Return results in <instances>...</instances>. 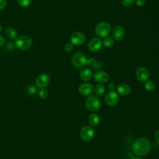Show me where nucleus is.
Masks as SVG:
<instances>
[{"label":"nucleus","mask_w":159,"mask_h":159,"mask_svg":"<svg viewBox=\"0 0 159 159\" xmlns=\"http://www.w3.org/2000/svg\"><path fill=\"white\" fill-rule=\"evenodd\" d=\"M135 4L137 6L139 7H142L145 5V0H135Z\"/></svg>","instance_id":"bb28decb"},{"label":"nucleus","mask_w":159,"mask_h":159,"mask_svg":"<svg viewBox=\"0 0 159 159\" xmlns=\"http://www.w3.org/2000/svg\"><path fill=\"white\" fill-rule=\"evenodd\" d=\"M131 89L129 85L125 83L119 84L117 86V91L119 94L121 95H127L130 93Z\"/></svg>","instance_id":"dca6fc26"},{"label":"nucleus","mask_w":159,"mask_h":159,"mask_svg":"<svg viewBox=\"0 0 159 159\" xmlns=\"http://www.w3.org/2000/svg\"><path fill=\"white\" fill-rule=\"evenodd\" d=\"M88 60L83 53L81 52H76L74 53L71 58V62L73 65L78 68H81L88 64Z\"/></svg>","instance_id":"7ed1b4c3"},{"label":"nucleus","mask_w":159,"mask_h":159,"mask_svg":"<svg viewBox=\"0 0 159 159\" xmlns=\"http://www.w3.org/2000/svg\"><path fill=\"white\" fill-rule=\"evenodd\" d=\"M88 45L91 51L97 52L102 47V42L98 37H93L89 40Z\"/></svg>","instance_id":"9b49d317"},{"label":"nucleus","mask_w":159,"mask_h":159,"mask_svg":"<svg viewBox=\"0 0 159 159\" xmlns=\"http://www.w3.org/2000/svg\"><path fill=\"white\" fill-rule=\"evenodd\" d=\"M32 39L28 35H21L16 39V47L22 50L29 48L32 44Z\"/></svg>","instance_id":"20e7f679"},{"label":"nucleus","mask_w":159,"mask_h":159,"mask_svg":"<svg viewBox=\"0 0 159 159\" xmlns=\"http://www.w3.org/2000/svg\"><path fill=\"white\" fill-rule=\"evenodd\" d=\"M131 159H141V158H139V157H134V158H132Z\"/></svg>","instance_id":"2f4dec72"},{"label":"nucleus","mask_w":159,"mask_h":159,"mask_svg":"<svg viewBox=\"0 0 159 159\" xmlns=\"http://www.w3.org/2000/svg\"><path fill=\"white\" fill-rule=\"evenodd\" d=\"M4 43H5L4 38L2 36L0 35V47L2 46L4 44Z\"/></svg>","instance_id":"7c9ffc66"},{"label":"nucleus","mask_w":159,"mask_h":159,"mask_svg":"<svg viewBox=\"0 0 159 159\" xmlns=\"http://www.w3.org/2000/svg\"><path fill=\"white\" fill-rule=\"evenodd\" d=\"M80 78L84 81H88L91 80L92 77L91 70L89 68H83L80 71Z\"/></svg>","instance_id":"2eb2a0df"},{"label":"nucleus","mask_w":159,"mask_h":159,"mask_svg":"<svg viewBox=\"0 0 159 159\" xmlns=\"http://www.w3.org/2000/svg\"><path fill=\"white\" fill-rule=\"evenodd\" d=\"M150 143L146 138L141 137L134 141L132 144V150L138 156L147 155L150 149Z\"/></svg>","instance_id":"f257e3e1"},{"label":"nucleus","mask_w":159,"mask_h":159,"mask_svg":"<svg viewBox=\"0 0 159 159\" xmlns=\"http://www.w3.org/2000/svg\"><path fill=\"white\" fill-rule=\"evenodd\" d=\"M111 31V26L106 22H101L95 27V34L99 37H106Z\"/></svg>","instance_id":"f03ea898"},{"label":"nucleus","mask_w":159,"mask_h":159,"mask_svg":"<svg viewBox=\"0 0 159 159\" xmlns=\"http://www.w3.org/2000/svg\"><path fill=\"white\" fill-rule=\"evenodd\" d=\"M93 91V85L88 83H83L78 88V91L80 94L83 96H88L92 93Z\"/></svg>","instance_id":"ddd939ff"},{"label":"nucleus","mask_w":159,"mask_h":159,"mask_svg":"<svg viewBox=\"0 0 159 159\" xmlns=\"http://www.w3.org/2000/svg\"><path fill=\"white\" fill-rule=\"evenodd\" d=\"M115 88H116V85H115L114 83H111L109 84V85H108V89H109L110 91H114V90L115 89Z\"/></svg>","instance_id":"c85d7f7f"},{"label":"nucleus","mask_w":159,"mask_h":159,"mask_svg":"<svg viewBox=\"0 0 159 159\" xmlns=\"http://www.w3.org/2000/svg\"><path fill=\"white\" fill-rule=\"evenodd\" d=\"M1 25L0 24V31H1Z\"/></svg>","instance_id":"473e14b6"},{"label":"nucleus","mask_w":159,"mask_h":159,"mask_svg":"<svg viewBox=\"0 0 159 159\" xmlns=\"http://www.w3.org/2000/svg\"><path fill=\"white\" fill-rule=\"evenodd\" d=\"M85 39H86L85 35L83 33L79 31L73 33L70 37L71 43L73 45H80L83 44L84 42Z\"/></svg>","instance_id":"1a4fd4ad"},{"label":"nucleus","mask_w":159,"mask_h":159,"mask_svg":"<svg viewBox=\"0 0 159 159\" xmlns=\"http://www.w3.org/2000/svg\"><path fill=\"white\" fill-rule=\"evenodd\" d=\"M134 2L135 0H121L122 4L125 6H130Z\"/></svg>","instance_id":"393cba45"},{"label":"nucleus","mask_w":159,"mask_h":159,"mask_svg":"<svg viewBox=\"0 0 159 159\" xmlns=\"http://www.w3.org/2000/svg\"><path fill=\"white\" fill-rule=\"evenodd\" d=\"M94 93L96 94L101 95L104 93L105 87L102 84H98L94 87Z\"/></svg>","instance_id":"aec40b11"},{"label":"nucleus","mask_w":159,"mask_h":159,"mask_svg":"<svg viewBox=\"0 0 159 159\" xmlns=\"http://www.w3.org/2000/svg\"><path fill=\"white\" fill-rule=\"evenodd\" d=\"M102 42V44L106 47H111L114 44V40H113V39L111 38V37H104Z\"/></svg>","instance_id":"412c9836"},{"label":"nucleus","mask_w":159,"mask_h":159,"mask_svg":"<svg viewBox=\"0 0 159 159\" xmlns=\"http://www.w3.org/2000/svg\"><path fill=\"white\" fill-rule=\"evenodd\" d=\"M125 34V30L123 27L120 25H117L116 26L112 32V39L117 41H120L122 40V39L124 37Z\"/></svg>","instance_id":"f8f14e48"},{"label":"nucleus","mask_w":159,"mask_h":159,"mask_svg":"<svg viewBox=\"0 0 159 159\" xmlns=\"http://www.w3.org/2000/svg\"><path fill=\"white\" fill-rule=\"evenodd\" d=\"M31 0H17V2L21 7H27L30 3Z\"/></svg>","instance_id":"b1692460"},{"label":"nucleus","mask_w":159,"mask_h":159,"mask_svg":"<svg viewBox=\"0 0 159 159\" xmlns=\"http://www.w3.org/2000/svg\"><path fill=\"white\" fill-rule=\"evenodd\" d=\"M94 134V130L91 125H84L80 130V137L84 141L90 140Z\"/></svg>","instance_id":"0eeeda50"},{"label":"nucleus","mask_w":159,"mask_h":159,"mask_svg":"<svg viewBox=\"0 0 159 159\" xmlns=\"http://www.w3.org/2000/svg\"><path fill=\"white\" fill-rule=\"evenodd\" d=\"M155 138L156 141L157 142V143L159 144V130H158L155 134Z\"/></svg>","instance_id":"c756f323"},{"label":"nucleus","mask_w":159,"mask_h":159,"mask_svg":"<svg viewBox=\"0 0 159 159\" xmlns=\"http://www.w3.org/2000/svg\"><path fill=\"white\" fill-rule=\"evenodd\" d=\"M39 97L42 99H46L48 96V91L45 89L44 88L42 89L41 90H40V91L39 92Z\"/></svg>","instance_id":"5701e85b"},{"label":"nucleus","mask_w":159,"mask_h":159,"mask_svg":"<svg viewBox=\"0 0 159 159\" xmlns=\"http://www.w3.org/2000/svg\"><path fill=\"white\" fill-rule=\"evenodd\" d=\"M64 48H65V50L67 52H71L73 48V45L71 43H67L65 44V47H64Z\"/></svg>","instance_id":"a878e982"},{"label":"nucleus","mask_w":159,"mask_h":159,"mask_svg":"<svg viewBox=\"0 0 159 159\" xmlns=\"http://www.w3.org/2000/svg\"><path fill=\"white\" fill-rule=\"evenodd\" d=\"M144 87L146 90H147L148 91H152L155 88V84L153 83V81H152L151 80H147L145 82Z\"/></svg>","instance_id":"6ab92c4d"},{"label":"nucleus","mask_w":159,"mask_h":159,"mask_svg":"<svg viewBox=\"0 0 159 159\" xmlns=\"http://www.w3.org/2000/svg\"><path fill=\"white\" fill-rule=\"evenodd\" d=\"M5 34L10 39H14L17 38V32L12 27H7L5 29Z\"/></svg>","instance_id":"f3484780"},{"label":"nucleus","mask_w":159,"mask_h":159,"mask_svg":"<svg viewBox=\"0 0 159 159\" xmlns=\"http://www.w3.org/2000/svg\"><path fill=\"white\" fill-rule=\"evenodd\" d=\"M148 70L143 66L139 67L135 72V76L137 79L141 82H145L148 80L149 77Z\"/></svg>","instance_id":"9d476101"},{"label":"nucleus","mask_w":159,"mask_h":159,"mask_svg":"<svg viewBox=\"0 0 159 159\" xmlns=\"http://www.w3.org/2000/svg\"><path fill=\"white\" fill-rule=\"evenodd\" d=\"M94 79L99 84H102L107 82L109 80V75L104 71H98L95 73Z\"/></svg>","instance_id":"4468645a"},{"label":"nucleus","mask_w":159,"mask_h":159,"mask_svg":"<svg viewBox=\"0 0 159 159\" xmlns=\"http://www.w3.org/2000/svg\"><path fill=\"white\" fill-rule=\"evenodd\" d=\"M88 122L91 126H97L99 122V117L96 114H91L88 117Z\"/></svg>","instance_id":"a211bd4d"},{"label":"nucleus","mask_w":159,"mask_h":159,"mask_svg":"<svg viewBox=\"0 0 159 159\" xmlns=\"http://www.w3.org/2000/svg\"><path fill=\"white\" fill-rule=\"evenodd\" d=\"M6 5V0H0V10L3 9Z\"/></svg>","instance_id":"cd10ccee"},{"label":"nucleus","mask_w":159,"mask_h":159,"mask_svg":"<svg viewBox=\"0 0 159 159\" xmlns=\"http://www.w3.org/2000/svg\"><path fill=\"white\" fill-rule=\"evenodd\" d=\"M50 81V77L47 73H41L37 76L35 80L37 87L43 89L46 87Z\"/></svg>","instance_id":"6e6552de"},{"label":"nucleus","mask_w":159,"mask_h":159,"mask_svg":"<svg viewBox=\"0 0 159 159\" xmlns=\"http://www.w3.org/2000/svg\"><path fill=\"white\" fill-rule=\"evenodd\" d=\"M86 107L91 111H97L101 106L100 100L98 97L95 95L89 96L85 101Z\"/></svg>","instance_id":"39448f33"},{"label":"nucleus","mask_w":159,"mask_h":159,"mask_svg":"<svg viewBox=\"0 0 159 159\" xmlns=\"http://www.w3.org/2000/svg\"><path fill=\"white\" fill-rule=\"evenodd\" d=\"M118 94L114 91H109L106 93L104 97V101L106 104L110 106L116 105L119 102Z\"/></svg>","instance_id":"423d86ee"},{"label":"nucleus","mask_w":159,"mask_h":159,"mask_svg":"<svg viewBox=\"0 0 159 159\" xmlns=\"http://www.w3.org/2000/svg\"><path fill=\"white\" fill-rule=\"evenodd\" d=\"M26 91H27V93L28 94L33 95V94H35V93L37 92V87L35 86L34 85L31 84V85H29V86H28L27 87V88H26Z\"/></svg>","instance_id":"4be33fe9"}]
</instances>
